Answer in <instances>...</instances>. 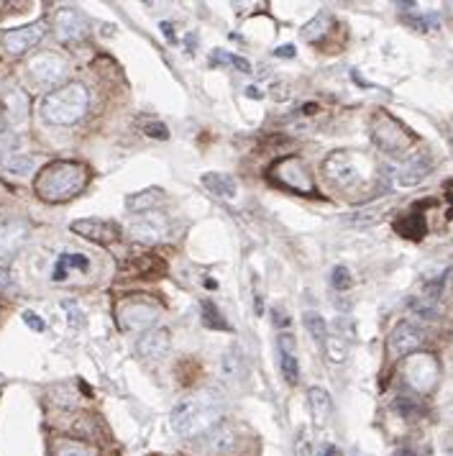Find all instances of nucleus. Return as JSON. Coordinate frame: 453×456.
Listing matches in <instances>:
<instances>
[{
    "label": "nucleus",
    "instance_id": "f257e3e1",
    "mask_svg": "<svg viewBox=\"0 0 453 456\" xmlns=\"http://www.w3.org/2000/svg\"><path fill=\"white\" fill-rule=\"evenodd\" d=\"M172 431L177 436L193 438L205 436L223 423V398L218 389H203L193 398L177 403L169 416Z\"/></svg>",
    "mask_w": 453,
    "mask_h": 456
},
{
    "label": "nucleus",
    "instance_id": "f03ea898",
    "mask_svg": "<svg viewBox=\"0 0 453 456\" xmlns=\"http://www.w3.org/2000/svg\"><path fill=\"white\" fill-rule=\"evenodd\" d=\"M87 184V169L79 162H69V159H57L49 162L39 172L34 190L41 200L47 203H64L69 197H75L82 193V187Z\"/></svg>",
    "mask_w": 453,
    "mask_h": 456
},
{
    "label": "nucleus",
    "instance_id": "7ed1b4c3",
    "mask_svg": "<svg viewBox=\"0 0 453 456\" xmlns=\"http://www.w3.org/2000/svg\"><path fill=\"white\" fill-rule=\"evenodd\" d=\"M87 106H90V95H87L85 85L69 82V85H62V88L51 90L49 95H44L41 118L51 126H69L85 116Z\"/></svg>",
    "mask_w": 453,
    "mask_h": 456
},
{
    "label": "nucleus",
    "instance_id": "20e7f679",
    "mask_svg": "<svg viewBox=\"0 0 453 456\" xmlns=\"http://www.w3.org/2000/svg\"><path fill=\"white\" fill-rule=\"evenodd\" d=\"M371 139H374V144L382 152H387V154L392 156H405L415 144L413 134L395 116H389L384 110H379L371 118Z\"/></svg>",
    "mask_w": 453,
    "mask_h": 456
},
{
    "label": "nucleus",
    "instance_id": "39448f33",
    "mask_svg": "<svg viewBox=\"0 0 453 456\" xmlns=\"http://www.w3.org/2000/svg\"><path fill=\"white\" fill-rule=\"evenodd\" d=\"M438 374H441V367H438V359L433 354L415 351L402 361V377H405L407 387H413L420 395L430 392L438 385Z\"/></svg>",
    "mask_w": 453,
    "mask_h": 456
},
{
    "label": "nucleus",
    "instance_id": "423d86ee",
    "mask_svg": "<svg viewBox=\"0 0 453 456\" xmlns=\"http://www.w3.org/2000/svg\"><path fill=\"white\" fill-rule=\"evenodd\" d=\"M271 177H274L280 184L289 187V190H295V193L310 195L313 190H315L308 167H305V162H302L299 156H282L280 162H274V167H271Z\"/></svg>",
    "mask_w": 453,
    "mask_h": 456
},
{
    "label": "nucleus",
    "instance_id": "0eeeda50",
    "mask_svg": "<svg viewBox=\"0 0 453 456\" xmlns=\"http://www.w3.org/2000/svg\"><path fill=\"white\" fill-rule=\"evenodd\" d=\"M118 320H121V328L128 333H146L149 328H154V323L159 320V311L151 302L128 300L121 305Z\"/></svg>",
    "mask_w": 453,
    "mask_h": 456
},
{
    "label": "nucleus",
    "instance_id": "6e6552de",
    "mask_svg": "<svg viewBox=\"0 0 453 456\" xmlns=\"http://www.w3.org/2000/svg\"><path fill=\"white\" fill-rule=\"evenodd\" d=\"M47 34V23L44 21H34L29 26H19V29H8L3 31V47L8 54L19 57V54H26L29 49H34L44 39Z\"/></svg>",
    "mask_w": 453,
    "mask_h": 456
},
{
    "label": "nucleus",
    "instance_id": "1a4fd4ad",
    "mask_svg": "<svg viewBox=\"0 0 453 456\" xmlns=\"http://www.w3.org/2000/svg\"><path fill=\"white\" fill-rule=\"evenodd\" d=\"M29 75L41 88L57 85L59 80L67 75V62H64V57L54 54V51H44V54H39V57H34L29 62Z\"/></svg>",
    "mask_w": 453,
    "mask_h": 456
},
{
    "label": "nucleus",
    "instance_id": "9d476101",
    "mask_svg": "<svg viewBox=\"0 0 453 456\" xmlns=\"http://www.w3.org/2000/svg\"><path fill=\"white\" fill-rule=\"evenodd\" d=\"M425 344V333L420 326H415L410 320H402L397 323L392 333H389V341H387V349L392 357H410Z\"/></svg>",
    "mask_w": 453,
    "mask_h": 456
},
{
    "label": "nucleus",
    "instance_id": "9b49d317",
    "mask_svg": "<svg viewBox=\"0 0 453 456\" xmlns=\"http://www.w3.org/2000/svg\"><path fill=\"white\" fill-rule=\"evenodd\" d=\"M323 172L330 182L338 187H354L361 180V172L356 167V159L348 154V152H333V154L323 162Z\"/></svg>",
    "mask_w": 453,
    "mask_h": 456
},
{
    "label": "nucleus",
    "instance_id": "f8f14e48",
    "mask_svg": "<svg viewBox=\"0 0 453 456\" xmlns=\"http://www.w3.org/2000/svg\"><path fill=\"white\" fill-rule=\"evenodd\" d=\"M128 236L136 243H146V246H154L167 236V221L159 213H146L136 215L134 221L128 224Z\"/></svg>",
    "mask_w": 453,
    "mask_h": 456
},
{
    "label": "nucleus",
    "instance_id": "ddd939ff",
    "mask_svg": "<svg viewBox=\"0 0 453 456\" xmlns=\"http://www.w3.org/2000/svg\"><path fill=\"white\" fill-rule=\"evenodd\" d=\"M54 26H57V36L59 41H64V44H75V41H82L87 36V21L85 16L79 13L77 8H62L57 13V21H54Z\"/></svg>",
    "mask_w": 453,
    "mask_h": 456
},
{
    "label": "nucleus",
    "instance_id": "4468645a",
    "mask_svg": "<svg viewBox=\"0 0 453 456\" xmlns=\"http://www.w3.org/2000/svg\"><path fill=\"white\" fill-rule=\"evenodd\" d=\"M72 233H77L82 239H90L95 243H113L121 236L116 224H108V221H100V218H79V221H72Z\"/></svg>",
    "mask_w": 453,
    "mask_h": 456
},
{
    "label": "nucleus",
    "instance_id": "2eb2a0df",
    "mask_svg": "<svg viewBox=\"0 0 453 456\" xmlns=\"http://www.w3.org/2000/svg\"><path fill=\"white\" fill-rule=\"evenodd\" d=\"M172 349V336L167 328H149L146 333H141V339L136 344V351L144 357V359H164Z\"/></svg>",
    "mask_w": 453,
    "mask_h": 456
},
{
    "label": "nucleus",
    "instance_id": "dca6fc26",
    "mask_svg": "<svg viewBox=\"0 0 453 456\" xmlns=\"http://www.w3.org/2000/svg\"><path fill=\"white\" fill-rule=\"evenodd\" d=\"M29 239V226L23 221H5L0 224V256H13Z\"/></svg>",
    "mask_w": 453,
    "mask_h": 456
},
{
    "label": "nucleus",
    "instance_id": "f3484780",
    "mask_svg": "<svg viewBox=\"0 0 453 456\" xmlns=\"http://www.w3.org/2000/svg\"><path fill=\"white\" fill-rule=\"evenodd\" d=\"M164 200L167 197L159 187H149V190H141V193L128 195V197H125V208H128V213L146 215V213H151V211H156V208L164 203Z\"/></svg>",
    "mask_w": 453,
    "mask_h": 456
},
{
    "label": "nucleus",
    "instance_id": "a211bd4d",
    "mask_svg": "<svg viewBox=\"0 0 453 456\" xmlns=\"http://www.w3.org/2000/svg\"><path fill=\"white\" fill-rule=\"evenodd\" d=\"M428 175H430V162L428 159H423V156H415V159H410L402 169H400V175H397V182L405 184V187H415V184H420L428 180Z\"/></svg>",
    "mask_w": 453,
    "mask_h": 456
},
{
    "label": "nucleus",
    "instance_id": "6ab92c4d",
    "mask_svg": "<svg viewBox=\"0 0 453 456\" xmlns=\"http://www.w3.org/2000/svg\"><path fill=\"white\" fill-rule=\"evenodd\" d=\"M203 184L212 195H218V197L233 200L238 195V182L231 175H223V172H208V175H203Z\"/></svg>",
    "mask_w": 453,
    "mask_h": 456
},
{
    "label": "nucleus",
    "instance_id": "aec40b11",
    "mask_svg": "<svg viewBox=\"0 0 453 456\" xmlns=\"http://www.w3.org/2000/svg\"><path fill=\"white\" fill-rule=\"evenodd\" d=\"M308 398H310V413H313V418H315V426H326L330 418V410H333L328 389L310 387Z\"/></svg>",
    "mask_w": 453,
    "mask_h": 456
},
{
    "label": "nucleus",
    "instance_id": "412c9836",
    "mask_svg": "<svg viewBox=\"0 0 453 456\" xmlns=\"http://www.w3.org/2000/svg\"><path fill=\"white\" fill-rule=\"evenodd\" d=\"M72 269L87 272V269H90V259H87L85 254H75V252L59 254V262H57V267H54V274H51V280H54V282L67 280V272H72Z\"/></svg>",
    "mask_w": 453,
    "mask_h": 456
},
{
    "label": "nucleus",
    "instance_id": "4be33fe9",
    "mask_svg": "<svg viewBox=\"0 0 453 456\" xmlns=\"http://www.w3.org/2000/svg\"><path fill=\"white\" fill-rule=\"evenodd\" d=\"M382 218H384V205H364V208H356L343 215V224L364 228V226H376Z\"/></svg>",
    "mask_w": 453,
    "mask_h": 456
},
{
    "label": "nucleus",
    "instance_id": "5701e85b",
    "mask_svg": "<svg viewBox=\"0 0 453 456\" xmlns=\"http://www.w3.org/2000/svg\"><path fill=\"white\" fill-rule=\"evenodd\" d=\"M397 233H402L405 239H413V241H420L425 236V218L420 213H410L405 218H400L395 224Z\"/></svg>",
    "mask_w": 453,
    "mask_h": 456
},
{
    "label": "nucleus",
    "instance_id": "b1692460",
    "mask_svg": "<svg viewBox=\"0 0 453 456\" xmlns=\"http://www.w3.org/2000/svg\"><path fill=\"white\" fill-rule=\"evenodd\" d=\"M5 108H8L10 123H21L29 116V97L23 95L21 90H13V93L5 95Z\"/></svg>",
    "mask_w": 453,
    "mask_h": 456
},
{
    "label": "nucleus",
    "instance_id": "393cba45",
    "mask_svg": "<svg viewBox=\"0 0 453 456\" xmlns=\"http://www.w3.org/2000/svg\"><path fill=\"white\" fill-rule=\"evenodd\" d=\"M3 167L8 169L10 175H29V172H34V167H36V156L31 154H10L3 159Z\"/></svg>",
    "mask_w": 453,
    "mask_h": 456
},
{
    "label": "nucleus",
    "instance_id": "a878e982",
    "mask_svg": "<svg viewBox=\"0 0 453 456\" xmlns=\"http://www.w3.org/2000/svg\"><path fill=\"white\" fill-rule=\"evenodd\" d=\"M326 354H328V359L333 364H341V361H346L348 357V339L346 336H341V333H333V336H326Z\"/></svg>",
    "mask_w": 453,
    "mask_h": 456
},
{
    "label": "nucleus",
    "instance_id": "bb28decb",
    "mask_svg": "<svg viewBox=\"0 0 453 456\" xmlns=\"http://www.w3.org/2000/svg\"><path fill=\"white\" fill-rule=\"evenodd\" d=\"M205 436H210V448L215 454H221V451H228L233 446V431L225 423H218V426L212 428L210 433H205Z\"/></svg>",
    "mask_w": 453,
    "mask_h": 456
},
{
    "label": "nucleus",
    "instance_id": "cd10ccee",
    "mask_svg": "<svg viewBox=\"0 0 453 456\" xmlns=\"http://www.w3.org/2000/svg\"><path fill=\"white\" fill-rule=\"evenodd\" d=\"M302 323H305L308 333L313 336V341H318V344H323V341H326V336H328V326H326V320H323V315H320V313L308 311L305 315H302Z\"/></svg>",
    "mask_w": 453,
    "mask_h": 456
},
{
    "label": "nucleus",
    "instance_id": "c85d7f7f",
    "mask_svg": "<svg viewBox=\"0 0 453 456\" xmlns=\"http://www.w3.org/2000/svg\"><path fill=\"white\" fill-rule=\"evenodd\" d=\"M210 64L212 67H218V64H231V67H236L238 72H251L249 59L238 57V54H231V51H223V49H215V51H212Z\"/></svg>",
    "mask_w": 453,
    "mask_h": 456
},
{
    "label": "nucleus",
    "instance_id": "c756f323",
    "mask_svg": "<svg viewBox=\"0 0 453 456\" xmlns=\"http://www.w3.org/2000/svg\"><path fill=\"white\" fill-rule=\"evenodd\" d=\"M203 323L212 331H231V323L223 318L221 311H218L210 300L203 302Z\"/></svg>",
    "mask_w": 453,
    "mask_h": 456
},
{
    "label": "nucleus",
    "instance_id": "7c9ffc66",
    "mask_svg": "<svg viewBox=\"0 0 453 456\" xmlns=\"http://www.w3.org/2000/svg\"><path fill=\"white\" fill-rule=\"evenodd\" d=\"M223 372H225V377H241L243 374V354L238 346H233V349L225 351V357H223Z\"/></svg>",
    "mask_w": 453,
    "mask_h": 456
},
{
    "label": "nucleus",
    "instance_id": "2f4dec72",
    "mask_svg": "<svg viewBox=\"0 0 453 456\" xmlns=\"http://www.w3.org/2000/svg\"><path fill=\"white\" fill-rule=\"evenodd\" d=\"M328 26H330V19H328V16H323V13H320L318 19L310 21L308 26L302 29V39H305V41H318V39H323V36L328 34Z\"/></svg>",
    "mask_w": 453,
    "mask_h": 456
},
{
    "label": "nucleus",
    "instance_id": "473e14b6",
    "mask_svg": "<svg viewBox=\"0 0 453 456\" xmlns=\"http://www.w3.org/2000/svg\"><path fill=\"white\" fill-rule=\"evenodd\" d=\"M280 367H282V374L287 379L289 385H295L299 377V364H297V357H295V351H280Z\"/></svg>",
    "mask_w": 453,
    "mask_h": 456
},
{
    "label": "nucleus",
    "instance_id": "72a5a7b5",
    "mask_svg": "<svg viewBox=\"0 0 453 456\" xmlns=\"http://www.w3.org/2000/svg\"><path fill=\"white\" fill-rule=\"evenodd\" d=\"M410 308H413L417 315H423V318H438V302L435 300H428V298H413L410 300Z\"/></svg>",
    "mask_w": 453,
    "mask_h": 456
},
{
    "label": "nucleus",
    "instance_id": "f704fd0d",
    "mask_svg": "<svg viewBox=\"0 0 453 456\" xmlns=\"http://www.w3.org/2000/svg\"><path fill=\"white\" fill-rule=\"evenodd\" d=\"M62 308L67 313V323L72 328H79V326H85V311L77 305V300H62Z\"/></svg>",
    "mask_w": 453,
    "mask_h": 456
},
{
    "label": "nucleus",
    "instance_id": "c9c22d12",
    "mask_svg": "<svg viewBox=\"0 0 453 456\" xmlns=\"http://www.w3.org/2000/svg\"><path fill=\"white\" fill-rule=\"evenodd\" d=\"M54 456H93V451H90V446L77 444V441H62Z\"/></svg>",
    "mask_w": 453,
    "mask_h": 456
},
{
    "label": "nucleus",
    "instance_id": "e433bc0d",
    "mask_svg": "<svg viewBox=\"0 0 453 456\" xmlns=\"http://www.w3.org/2000/svg\"><path fill=\"white\" fill-rule=\"evenodd\" d=\"M146 136L149 139H156V141H167L169 139V128L162 123V121H151V123H146Z\"/></svg>",
    "mask_w": 453,
    "mask_h": 456
},
{
    "label": "nucleus",
    "instance_id": "4c0bfd02",
    "mask_svg": "<svg viewBox=\"0 0 453 456\" xmlns=\"http://www.w3.org/2000/svg\"><path fill=\"white\" fill-rule=\"evenodd\" d=\"M16 292H19V285L13 280V274L5 267H0V295H16Z\"/></svg>",
    "mask_w": 453,
    "mask_h": 456
},
{
    "label": "nucleus",
    "instance_id": "58836bf2",
    "mask_svg": "<svg viewBox=\"0 0 453 456\" xmlns=\"http://www.w3.org/2000/svg\"><path fill=\"white\" fill-rule=\"evenodd\" d=\"M330 282H333V287H336V290H348V287H351V272H348L346 267H336Z\"/></svg>",
    "mask_w": 453,
    "mask_h": 456
},
{
    "label": "nucleus",
    "instance_id": "ea45409f",
    "mask_svg": "<svg viewBox=\"0 0 453 456\" xmlns=\"http://www.w3.org/2000/svg\"><path fill=\"white\" fill-rule=\"evenodd\" d=\"M295 456H313V446H310V438L305 428H302L299 436L295 438Z\"/></svg>",
    "mask_w": 453,
    "mask_h": 456
},
{
    "label": "nucleus",
    "instance_id": "a19ab883",
    "mask_svg": "<svg viewBox=\"0 0 453 456\" xmlns=\"http://www.w3.org/2000/svg\"><path fill=\"white\" fill-rule=\"evenodd\" d=\"M21 318H23V323H26L31 331H36V333H41V331L47 328V323H44V320H41L34 311H23L21 313Z\"/></svg>",
    "mask_w": 453,
    "mask_h": 456
},
{
    "label": "nucleus",
    "instance_id": "79ce46f5",
    "mask_svg": "<svg viewBox=\"0 0 453 456\" xmlns=\"http://www.w3.org/2000/svg\"><path fill=\"white\" fill-rule=\"evenodd\" d=\"M277 349H280V351H295V349H297L295 336H292V333H287V331H284V333H280V336H277Z\"/></svg>",
    "mask_w": 453,
    "mask_h": 456
},
{
    "label": "nucleus",
    "instance_id": "37998d69",
    "mask_svg": "<svg viewBox=\"0 0 453 456\" xmlns=\"http://www.w3.org/2000/svg\"><path fill=\"white\" fill-rule=\"evenodd\" d=\"M271 95H274V100H287V97H289V85L284 82V80L271 82Z\"/></svg>",
    "mask_w": 453,
    "mask_h": 456
},
{
    "label": "nucleus",
    "instance_id": "c03bdc74",
    "mask_svg": "<svg viewBox=\"0 0 453 456\" xmlns=\"http://www.w3.org/2000/svg\"><path fill=\"white\" fill-rule=\"evenodd\" d=\"M274 57H282V59H292V57H295V47H292V44H284V47L274 49Z\"/></svg>",
    "mask_w": 453,
    "mask_h": 456
},
{
    "label": "nucleus",
    "instance_id": "a18cd8bd",
    "mask_svg": "<svg viewBox=\"0 0 453 456\" xmlns=\"http://www.w3.org/2000/svg\"><path fill=\"white\" fill-rule=\"evenodd\" d=\"M246 95L254 97V100H261V97H264V93H261L256 85H249V88H246Z\"/></svg>",
    "mask_w": 453,
    "mask_h": 456
},
{
    "label": "nucleus",
    "instance_id": "49530a36",
    "mask_svg": "<svg viewBox=\"0 0 453 456\" xmlns=\"http://www.w3.org/2000/svg\"><path fill=\"white\" fill-rule=\"evenodd\" d=\"M162 34H164L167 39H174V26L172 23H167L164 21V23H162Z\"/></svg>",
    "mask_w": 453,
    "mask_h": 456
},
{
    "label": "nucleus",
    "instance_id": "de8ad7c7",
    "mask_svg": "<svg viewBox=\"0 0 453 456\" xmlns=\"http://www.w3.org/2000/svg\"><path fill=\"white\" fill-rule=\"evenodd\" d=\"M448 141H451V146H453V131H451V134H448Z\"/></svg>",
    "mask_w": 453,
    "mask_h": 456
}]
</instances>
